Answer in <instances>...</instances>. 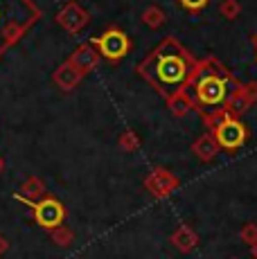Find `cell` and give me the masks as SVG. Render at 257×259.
<instances>
[{"label":"cell","instance_id":"cell-1","mask_svg":"<svg viewBox=\"0 0 257 259\" xmlns=\"http://www.w3.org/2000/svg\"><path fill=\"white\" fill-rule=\"evenodd\" d=\"M196 70V61L176 38H165L154 48V52L140 61L138 74L145 77L162 97L174 99L190 83Z\"/></svg>","mask_w":257,"mask_h":259},{"label":"cell","instance_id":"cell-2","mask_svg":"<svg viewBox=\"0 0 257 259\" xmlns=\"http://www.w3.org/2000/svg\"><path fill=\"white\" fill-rule=\"evenodd\" d=\"M187 95L192 104L201 108H219L230 99L232 79L224 66L217 63H196V70L187 83Z\"/></svg>","mask_w":257,"mask_h":259},{"label":"cell","instance_id":"cell-3","mask_svg":"<svg viewBox=\"0 0 257 259\" xmlns=\"http://www.w3.org/2000/svg\"><path fill=\"white\" fill-rule=\"evenodd\" d=\"M41 18L32 0H0V57Z\"/></svg>","mask_w":257,"mask_h":259},{"label":"cell","instance_id":"cell-4","mask_svg":"<svg viewBox=\"0 0 257 259\" xmlns=\"http://www.w3.org/2000/svg\"><path fill=\"white\" fill-rule=\"evenodd\" d=\"M14 198H18L21 203H25L27 207H32V217L43 230H57L63 223V217H66V207H63L61 201H57L54 196H43L41 201H27V198H21L18 194H14Z\"/></svg>","mask_w":257,"mask_h":259},{"label":"cell","instance_id":"cell-5","mask_svg":"<svg viewBox=\"0 0 257 259\" xmlns=\"http://www.w3.org/2000/svg\"><path fill=\"white\" fill-rule=\"evenodd\" d=\"M93 46L100 48V54L104 59H108V61H120V59H124L128 54V50H131V41H128V36L122 29L111 27V29H106L102 36L93 38Z\"/></svg>","mask_w":257,"mask_h":259},{"label":"cell","instance_id":"cell-6","mask_svg":"<svg viewBox=\"0 0 257 259\" xmlns=\"http://www.w3.org/2000/svg\"><path fill=\"white\" fill-rule=\"evenodd\" d=\"M246 126L235 117H224L215 126V142L217 147L226 149V151H235V149L244 147L246 142Z\"/></svg>","mask_w":257,"mask_h":259},{"label":"cell","instance_id":"cell-7","mask_svg":"<svg viewBox=\"0 0 257 259\" xmlns=\"http://www.w3.org/2000/svg\"><path fill=\"white\" fill-rule=\"evenodd\" d=\"M86 21H88L86 12H83V9L79 7V5H75V3L66 5V7H63V12L59 14V23H61L68 32H79Z\"/></svg>","mask_w":257,"mask_h":259},{"label":"cell","instance_id":"cell-8","mask_svg":"<svg viewBox=\"0 0 257 259\" xmlns=\"http://www.w3.org/2000/svg\"><path fill=\"white\" fill-rule=\"evenodd\" d=\"M95 63H97V54L93 52V50L88 48V46H81V48H79L77 52L70 57V66L79 68L81 72H83V70H91Z\"/></svg>","mask_w":257,"mask_h":259},{"label":"cell","instance_id":"cell-9","mask_svg":"<svg viewBox=\"0 0 257 259\" xmlns=\"http://www.w3.org/2000/svg\"><path fill=\"white\" fill-rule=\"evenodd\" d=\"M54 79H57V83L61 88H72V86H77V81L81 79V70H77L75 66H70V63H66V66L61 68L57 74H54Z\"/></svg>","mask_w":257,"mask_h":259},{"label":"cell","instance_id":"cell-10","mask_svg":"<svg viewBox=\"0 0 257 259\" xmlns=\"http://www.w3.org/2000/svg\"><path fill=\"white\" fill-rule=\"evenodd\" d=\"M43 183L38 181V178H29V181L23 185V189H21V194L18 196L21 198H27V201H36L38 196H43Z\"/></svg>","mask_w":257,"mask_h":259},{"label":"cell","instance_id":"cell-11","mask_svg":"<svg viewBox=\"0 0 257 259\" xmlns=\"http://www.w3.org/2000/svg\"><path fill=\"white\" fill-rule=\"evenodd\" d=\"M52 239H54V243H57V246L66 248V246H70V243H72L75 235H72L68 228H61V226H59L57 230H52Z\"/></svg>","mask_w":257,"mask_h":259},{"label":"cell","instance_id":"cell-12","mask_svg":"<svg viewBox=\"0 0 257 259\" xmlns=\"http://www.w3.org/2000/svg\"><path fill=\"white\" fill-rule=\"evenodd\" d=\"M174 243L181 248V250H190V248H192V243H194V237H192L187 230L176 232V235H174Z\"/></svg>","mask_w":257,"mask_h":259},{"label":"cell","instance_id":"cell-13","mask_svg":"<svg viewBox=\"0 0 257 259\" xmlns=\"http://www.w3.org/2000/svg\"><path fill=\"white\" fill-rule=\"evenodd\" d=\"M181 5L185 9H190V12H199L207 5V0H181Z\"/></svg>","mask_w":257,"mask_h":259},{"label":"cell","instance_id":"cell-14","mask_svg":"<svg viewBox=\"0 0 257 259\" xmlns=\"http://www.w3.org/2000/svg\"><path fill=\"white\" fill-rule=\"evenodd\" d=\"M7 250H9V241H7V239H5L3 235H0V257H3Z\"/></svg>","mask_w":257,"mask_h":259},{"label":"cell","instance_id":"cell-15","mask_svg":"<svg viewBox=\"0 0 257 259\" xmlns=\"http://www.w3.org/2000/svg\"><path fill=\"white\" fill-rule=\"evenodd\" d=\"M3 167H5V162H3V158H0V171H3Z\"/></svg>","mask_w":257,"mask_h":259}]
</instances>
